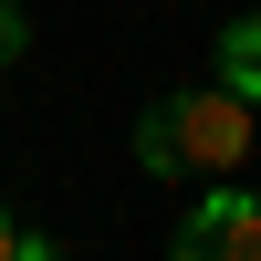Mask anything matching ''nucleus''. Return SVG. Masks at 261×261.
Returning a JSON list of instances; mask_svg holds the SVG:
<instances>
[{
	"instance_id": "obj_1",
	"label": "nucleus",
	"mask_w": 261,
	"mask_h": 261,
	"mask_svg": "<svg viewBox=\"0 0 261 261\" xmlns=\"http://www.w3.org/2000/svg\"><path fill=\"white\" fill-rule=\"evenodd\" d=\"M167 125H178L188 178H241V157H251V105L230 94V84H209V94H167Z\"/></svg>"
},
{
	"instance_id": "obj_5",
	"label": "nucleus",
	"mask_w": 261,
	"mask_h": 261,
	"mask_svg": "<svg viewBox=\"0 0 261 261\" xmlns=\"http://www.w3.org/2000/svg\"><path fill=\"white\" fill-rule=\"evenodd\" d=\"M21 42H32V21H21V0H0V63H21Z\"/></svg>"
},
{
	"instance_id": "obj_3",
	"label": "nucleus",
	"mask_w": 261,
	"mask_h": 261,
	"mask_svg": "<svg viewBox=\"0 0 261 261\" xmlns=\"http://www.w3.org/2000/svg\"><path fill=\"white\" fill-rule=\"evenodd\" d=\"M220 84H230L241 105H261V11L220 21Z\"/></svg>"
},
{
	"instance_id": "obj_6",
	"label": "nucleus",
	"mask_w": 261,
	"mask_h": 261,
	"mask_svg": "<svg viewBox=\"0 0 261 261\" xmlns=\"http://www.w3.org/2000/svg\"><path fill=\"white\" fill-rule=\"evenodd\" d=\"M0 261H11V199H0Z\"/></svg>"
},
{
	"instance_id": "obj_4",
	"label": "nucleus",
	"mask_w": 261,
	"mask_h": 261,
	"mask_svg": "<svg viewBox=\"0 0 261 261\" xmlns=\"http://www.w3.org/2000/svg\"><path fill=\"white\" fill-rule=\"evenodd\" d=\"M136 167H146V178H188V157H178V125H167V105H146V115H136Z\"/></svg>"
},
{
	"instance_id": "obj_2",
	"label": "nucleus",
	"mask_w": 261,
	"mask_h": 261,
	"mask_svg": "<svg viewBox=\"0 0 261 261\" xmlns=\"http://www.w3.org/2000/svg\"><path fill=\"white\" fill-rule=\"evenodd\" d=\"M178 261H261V188H199L178 220Z\"/></svg>"
}]
</instances>
